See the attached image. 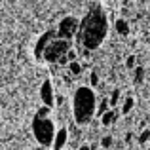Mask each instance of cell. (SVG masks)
<instances>
[{
	"label": "cell",
	"instance_id": "9a60e30c",
	"mask_svg": "<svg viewBox=\"0 0 150 150\" xmlns=\"http://www.w3.org/2000/svg\"><path fill=\"white\" fill-rule=\"evenodd\" d=\"M131 108H133V99H131V97H127V99L124 101V106H122V112H124V114H127Z\"/></svg>",
	"mask_w": 150,
	"mask_h": 150
},
{
	"label": "cell",
	"instance_id": "2e32d148",
	"mask_svg": "<svg viewBox=\"0 0 150 150\" xmlns=\"http://www.w3.org/2000/svg\"><path fill=\"white\" fill-rule=\"evenodd\" d=\"M118 101H120V91L116 89V91H112V97H110L108 105H110V106H116V103H118Z\"/></svg>",
	"mask_w": 150,
	"mask_h": 150
},
{
	"label": "cell",
	"instance_id": "ac0fdd59",
	"mask_svg": "<svg viewBox=\"0 0 150 150\" xmlns=\"http://www.w3.org/2000/svg\"><path fill=\"white\" fill-rule=\"evenodd\" d=\"M150 139V131H143V133H141V137H139V143H146V141Z\"/></svg>",
	"mask_w": 150,
	"mask_h": 150
},
{
	"label": "cell",
	"instance_id": "4fadbf2b",
	"mask_svg": "<svg viewBox=\"0 0 150 150\" xmlns=\"http://www.w3.org/2000/svg\"><path fill=\"white\" fill-rule=\"evenodd\" d=\"M50 112H51L50 106H44V105H42L40 108H38V112L34 114V116H38V118H50Z\"/></svg>",
	"mask_w": 150,
	"mask_h": 150
},
{
	"label": "cell",
	"instance_id": "7402d4cb",
	"mask_svg": "<svg viewBox=\"0 0 150 150\" xmlns=\"http://www.w3.org/2000/svg\"><path fill=\"white\" fill-rule=\"evenodd\" d=\"M63 103H65V97H63V95H57V97H55V105H63Z\"/></svg>",
	"mask_w": 150,
	"mask_h": 150
},
{
	"label": "cell",
	"instance_id": "d6986e66",
	"mask_svg": "<svg viewBox=\"0 0 150 150\" xmlns=\"http://www.w3.org/2000/svg\"><path fill=\"white\" fill-rule=\"evenodd\" d=\"M143 72H144L143 67H139V69H137V72H135V82H141V80H143Z\"/></svg>",
	"mask_w": 150,
	"mask_h": 150
},
{
	"label": "cell",
	"instance_id": "3957f363",
	"mask_svg": "<svg viewBox=\"0 0 150 150\" xmlns=\"http://www.w3.org/2000/svg\"><path fill=\"white\" fill-rule=\"evenodd\" d=\"M55 124L50 120V118H38L34 116L33 118V135L36 139V143L40 146L48 148L53 144V139H55Z\"/></svg>",
	"mask_w": 150,
	"mask_h": 150
},
{
	"label": "cell",
	"instance_id": "ba28073f",
	"mask_svg": "<svg viewBox=\"0 0 150 150\" xmlns=\"http://www.w3.org/2000/svg\"><path fill=\"white\" fill-rule=\"evenodd\" d=\"M67 141H69V131H67V127H61L55 131V139H53V150H63V146L67 144Z\"/></svg>",
	"mask_w": 150,
	"mask_h": 150
},
{
	"label": "cell",
	"instance_id": "e0dca14e",
	"mask_svg": "<svg viewBox=\"0 0 150 150\" xmlns=\"http://www.w3.org/2000/svg\"><path fill=\"white\" fill-rule=\"evenodd\" d=\"M67 59H69V63H72V61H78V55H76V51H74L72 48H70L69 51H67Z\"/></svg>",
	"mask_w": 150,
	"mask_h": 150
},
{
	"label": "cell",
	"instance_id": "603a6c76",
	"mask_svg": "<svg viewBox=\"0 0 150 150\" xmlns=\"http://www.w3.org/2000/svg\"><path fill=\"white\" fill-rule=\"evenodd\" d=\"M78 150H91V146H89V144H82V146L78 148Z\"/></svg>",
	"mask_w": 150,
	"mask_h": 150
},
{
	"label": "cell",
	"instance_id": "44dd1931",
	"mask_svg": "<svg viewBox=\"0 0 150 150\" xmlns=\"http://www.w3.org/2000/svg\"><path fill=\"white\" fill-rule=\"evenodd\" d=\"M125 65H127V69H133V67H135V57H127V63H125Z\"/></svg>",
	"mask_w": 150,
	"mask_h": 150
},
{
	"label": "cell",
	"instance_id": "5bb4252c",
	"mask_svg": "<svg viewBox=\"0 0 150 150\" xmlns=\"http://www.w3.org/2000/svg\"><path fill=\"white\" fill-rule=\"evenodd\" d=\"M112 143H114V141H112V137H110V135H105V137H103V139H101V148H110V146H112Z\"/></svg>",
	"mask_w": 150,
	"mask_h": 150
},
{
	"label": "cell",
	"instance_id": "8fae6325",
	"mask_svg": "<svg viewBox=\"0 0 150 150\" xmlns=\"http://www.w3.org/2000/svg\"><path fill=\"white\" fill-rule=\"evenodd\" d=\"M69 70H70V74H74V76H80L82 74V65L78 61H72V63H69Z\"/></svg>",
	"mask_w": 150,
	"mask_h": 150
},
{
	"label": "cell",
	"instance_id": "30bf717a",
	"mask_svg": "<svg viewBox=\"0 0 150 150\" xmlns=\"http://www.w3.org/2000/svg\"><path fill=\"white\" fill-rule=\"evenodd\" d=\"M116 30L125 36V34H129V25L124 21V19H118V21H116Z\"/></svg>",
	"mask_w": 150,
	"mask_h": 150
},
{
	"label": "cell",
	"instance_id": "5b68a950",
	"mask_svg": "<svg viewBox=\"0 0 150 150\" xmlns=\"http://www.w3.org/2000/svg\"><path fill=\"white\" fill-rule=\"evenodd\" d=\"M78 27H80V23H78L76 17H72V15H69V17H63L61 21H59V27H57V38H63V40H69L74 36V34L78 33Z\"/></svg>",
	"mask_w": 150,
	"mask_h": 150
},
{
	"label": "cell",
	"instance_id": "277c9868",
	"mask_svg": "<svg viewBox=\"0 0 150 150\" xmlns=\"http://www.w3.org/2000/svg\"><path fill=\"white\" fill-rule=\"evenodd\" d=\"M69 50H70V42L69 40H63V38H53V40L46 46L44 53H42V61L57 63L61 57H65Z\"/></svg>",
	"mask_w": 150,
	"mask_h": 150
},
{
	"label": "cell",
	"instance_id": "ffe728a7",
	"mask_svg": "<svg viewBox=\"0 0 150 150\" xmlns=\"http://www.w3.org/2000/svg\"><path fill=\"white\" fill-rule=\"evenodd\" d=\"M89 82H91V86H93V88H95V86L99 84V76H97L95 72H91V76H89Z\"/></svg>",
	"mask_w": 150,
	"mask_h": 150
},
{
	"label": "cell",
	"instance_id": "7c38bea8",
	"mask_svg": "<svg viewBox=\"0 0 150 150\" xmlns=\"http://www.w3.org/2000/svg\"><path fill=\"white\" fill-rule=\"evenodd\" d=\"M108 101H106V99H103L101 101V105L99 106H97V110H95V114H97V116H103V114H105L106 112V110H108Z\"/></svg>",
	"mask_w": 150,
	"mask_h": 150
},
{
	"label": "cell",
	"instance_id": "52a82bcc",
	"mask_svg": "<svg viewBox=\"0 0 150 150\" xmlns=\"http://www.w3.org/2000/svg\"><path fill=\"white\" fill-rule=\"evenodd\" d=\"M53 38H57V33H55V30H48V33L42 34V36L36 40V44H34V57H36V59H42V53H44L46 46H48Z\"/></svg>",
	"mask_w": 150,
	"mask_h": 150
},
{
	"label": "cell",
	"instance_id": "9c48e42d",
	"mask_svg": "<svg viewBox=\"0 0 150 150\" xmlns=\"http://www.w3.org/2000/svg\"><path fill=\"white\" fill-rule=\"evenodd\" d=\"M116 120V110H112V108H108L105 114L101 116V124L103 125H112V122Z\"/></svg>",
	"mask_w": 150,
	"mask_h": 150
},
{
	"label": "cell",
	"instance_id": "7a4b0ae2",
	"mask_svg": "<svg viewBox=\"0 0 150 150\" xmlns=\"http://www.w3.org/2000/svg\"><path fill=\"white\" fill-rule=\"evenodd\" d=\"M95 110H97V99L93 89L88 88V86H80L74 91V99H72V114L76 124L78 125L89 124L91 118L95 116Z\"/></svg>",
	"mask_w": 150,
	"mask_h": 150
},
{
	"label": "cell",
	"instance_id": "cb8c5ba5",
	"mask_svg": "<svg viewBox=\"0 0 150 150\" xmlns=\"http://www.w3.org/2000/svg\"><path fill=\"white\" fill-rule=\"evenodd\" d=\"M97 150H105V148H97Z\"/></svg>",
	"mask_w": 150,
	"mask_h": 150
},
{
	"label": "cell",
	"instance_id": "8992f818",
	"mask_svg": "<svg viewBox=\"0 0 150 150\" xmlns=\"http://www.w3.org/2000/svg\"><path fill=\"white\" fill-rule=\"evenodd\" d=\"M40 99L44 106H55V91H53V86H51L50 80H44L40 86Z\"/></svg>",
	"mask_w": 150,
	"mask_h": 150
},
{
	"label": "cell",
	"instance_id": "6da1fadb",
	"mask_svg": "<svg viewBox=\"0 0 150 150\" xmlns=\"http://www.w3.org/2000/svg\"><path fill=\"white\" fill-rule=\"evenodd\" d=\"M106 17L101 8H93L84 17V21L78 27V42L86 50H95L101 46V42L106 36Z\"/></svg>",
	"mask_w": 150,
	"mask_h": 150
}]
</instances>
